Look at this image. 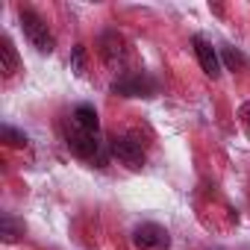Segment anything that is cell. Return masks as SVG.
Instances as JSON below:
<instances>
[{
    "label": "cell",
    "instance_id": "obj_10",
    "mask_svg": "<svg viewBox=\"0 0 250 250\" xmlns=\"http://www.w3.org/2000/svg\"><path fill=\"white\" fill-rule=\"evenodd\" d=\"M21 235H24V224L15 221L12 215H3V221H0V238L6 244H15V241H21Z\"/></svg>",
    "mask_w": 250,
    "mask_h": 250
},
{
    "label": "cell",
    "instance_id": "obj_7",
    "mask_svg": "<svg viewBox=\"0 0 250 250\" xmlns=\"http://www.w3.org/2000/svg\"><path fill=\"white\" fill-rule=\"evenodd\" d=\"M191 47H194V56H197L203 74L212 77V80H218V77H221V56H218V50H215L206 39H200V36L191 39Z\"/></svg>",
    "mask_w": 250,
    "mask_h": 250
},
{
    "label": "cell",
    "instance_id": "obj_2",
    "mask_svg": "<svg viewBox=\"0 0 250 250\" xmlns=\"http://www.w3.org/2000/svg\"><path fill=\"white\" fill-rule=\"evenodd\" d=\"M21 30H24L27 42H30L39 53H53L56 42H53V36H50L44 18H39L33 9H21Z\"/></svg>",
    "mask_w": 250,
    "mask_h": 250
},
{
    "label": "cell",
    "instance_id": "obj_8",
    "mask_svg": "<svg viewBox=\"0 0 250 250\" xmlns=\"http://www.w3.org/2000/svg\"><path fill=\"white\" fill-rule=\"evenodd\" d=\"M0 71H3V77H15L21 71V56L12 44V39H0Z\"/></svg>",
    "mask_w": 250,
    "mask_h": 250
},
{
    "label": "cell",
    "instance_id": "obj_11",
    "mask_svg": "<svg viewBox=\"0 0 250 250\" xmlns=\"http://www.w3.org/2000/svg\"><path fill=\"white\" fill-rule=\"evenodd\" d=\"M0 136H3V142H6L9 147H24V145H27V136L18 133L15 127H3V130H0Z\"/></svg>",
    "mask_w": 250,
    "mask_h": 250
},
{
    "label": "cell",
    "instance_id": "obj_12",
    "mask_svg": "<svg viewBox=\"0 0 250 250\" xmlns=\"http://www.w3.org/2000/svg\"><path fill=\"white\" fill-rule=\"evenodd\" d=\"M71 68H74L77 74H83V71H85V47H83V44H77V47H74V53H71Z\"/></svg>",
    "mask_w": 250,
    "mask_h": 250
},
{
    "label": "cell",
    "instance_id": "obj_14",
    "mask_svg": "<svg viewBox=\"0 0 250 250\" xmlns=\"http://www.w3.org/2000/svg\"><path fill=\"white\" fill-rule=\"evenodd\" d=\"M247 136H250V118H247Z\"/></svg>",
    "mask_w": 250,
    "mask_h": 250
},
{
    "label": "cell",
    "instance_id": "obj_13",
    "mask_svg": "<svg viewBox=\"0 0 250 250\" xmlns=\"http://www.w3.org/2000/svg\"><path fill=\"white\" fill-rule=\"evenodd\" d=\"M221 56L227 59V65H229V68H235V65H244V59H241V56H238L232 47H221Z\"/></svg>",
    "mask_w": 250,
    "mask_h": 250
},
{
    "label": "cell",
    "instance_id": "obj_6",
    "mask_svg": "<svg viewBox=\"0 0 250 250\" xmlns=\"http://www.w3.org/2000/svg\"><path fill=\"white\" fill-rule=\"evenodd\" d=\"M100 56H103V62H106L109 68H124V65H127L130 50H127L124 36H118V33H103V39H100Z\"/></svg>",
    "mask_w": 250,
    "mask_h": 250
},
{
    "label": "cell",
    "instance_id": "obj_5",
    "mask_svg": "<svg viewBox=\"0 0 250 250\" xmlns=\"http://www.w3.org/2000/svg\"><path fill=\"white\" fill-rule=\"evenodd\" d=\"M133 241H136V247H142V250H168V247H171V235H168V229L159 227V224H142V227H136Z\"/></svg>",
    "mask_w": 250,
    "mask_h": 250
},
{
    "label": "cell",
    "instance_id": "obj_9",
    "mask_svg": "<svg viewBox=\"0 0 250 250\" xmlns=\"http://www.w3.org/2000/svg\"><path fill=\"white\" fill-rule=\"evenodd\" d=\"M71 124H74V127H80V130H85V133H97V130H100L97 109L88 106V103H80V106L74 109V115H71Z\"/></svg>",
    "mask_w": 250,
    "mask_h": 250
},
{
    "label": "cell",
    "instance_id": "obj_4",
    "mask_svg": "<svg viewBox=\"0 0 250 250\" xmlns=\"http://www.w3.org/2000/svg\"><path fill=\"white\" fill-rule=\"evenodd\" d=\"M109 150H112V156H118L124 165H130V168H142L145 165V147L133 136H118V139H112Z\"/></svg>",
    "mask_w": 250,
    "mask_h": 250
},
{
    "label": "cell",
    "instance_id": "obj_1",
    "mask_svg": "<svg viewBox=\"0 0 250 250\" xmlns=\"http://www.w3.org/2000/svg\"><path fill=\"white\" fill-rule=\"evenodd\" d=\"M65 145L80 159H97V165H106L109 162V153H106V147H103V142H100L97 133H85V130H80V127H74V124H71V130L65 136Z\"/></svg>",
    "mask_w": 250,
    "mask_h": 250
},
{
    "label": "cell",
    "instance_id": "obj_3",
    "mask_svg": "<svg viewBox=\"0 0 250 250\" xmlns=\"http://www.w3.org/2000/svg\"><path fill=\"white\" fill-rule=\"evenodd\" d=\"M112 91L121 94V97H153V94L159 91V85H156V80L147 77V74H127V77L115 80Z\"/></svg>",
    "mask_w": 250,
    "mask_h": 250
}]
</instances>
